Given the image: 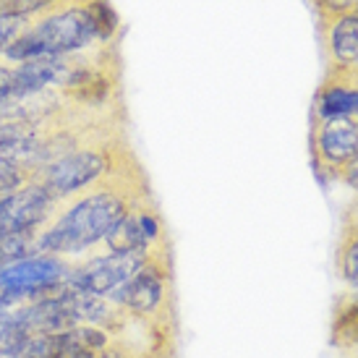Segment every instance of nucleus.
Returning a JSON list of instances; mask_svg holds the SVG:
<instances>
[{
    "mask_svg": "<svg viewBox=\"0 0 358 358\" xmlns=\"http://www.w3.org/2000/svg\"><path fill=\"white\" fill-rule=\"evenodd\" d=\"M311 159L322 178L329 176L338 180L340 173L358 159V115H314Z\"/></svg>",
    "mask_w": 358,
    "mask_h": 358,
    "instance_id": "obj_4",
    "label": "nucleus"
},
{
    "mask_svg": "<svg viewBox=\"0 0 358 358\" xmlns=\"http://www.w3.org/2000/svg\"><path fill=\"white\" fill-rule=\"evenodd\" d=\"M102 45L90 16L87 0H76L66 8H58L31 21L21 31L10 48L3 52V58L10 63H27L34 58H50V55H73Z\"/></svg>",
    "mask_w": 358,
    "mask_h": 358,
    "instance_id": "obj_2",
    "label": "nucleus"
},
{
    "mask_svg": "<svg viewBox=\"0 0 358 358\" xmlns=\"http://www.w3.org/2000/svg\"><path fill=\"white\" fill-rule=\"evenodd\" d=\"M136 358H152V356H136Z\"/></svg>",
    "mask_w": 358,
    "mask_h": 358,
    "instance_id": "obj_13",
    "label": "nucleus"
},
{
    "mask_svg": "<svg viewBox=\"0 0 358 358\" xmlns=\"http://www.w3.org/2000/svg\"><path fill=\"white\" fill-rule=\"evenodd\" d=\"M129 155L131 152L129 147H123V141L110 139L105 134V136L84 141L69 155L37 168L31 173V180L40 183L42 189L50 194V199L60 204V201L76 196L79 191L94 186L105 176H110Z\"/></svg>",
    "mask_w": 358,
    "mask_h": 358,
    "instance_id": "obj_3",
    "label": "nucleus"
},
{
    "mask_svg": "<svg viewBox=\"0 0 358 358\" xmlns=\"http://www.w3.org/2000/svg\"><path fill=\"white\" fill-rule=\"evenodd\" d=\"M165 225L157 209L150 207V199L136 204L126 217L113 228L108 238L102 241V249L108 254H136V251H150L165 241Z\"/></svg>",
    "mask_w": 358,
    "mask_h": 358,
    "instance_id": "obj_7",
    "label": "nucleus"
},
{
    "mask_svg": "<svg viewBox=\"0 0 358 358\" xmlns=\"http://www.w3.org/2000/svg\"><path fill=\"white\" fill-rule=\"evenodd\" d=\"M27 27H29V21H24V19H19V16H10V13H3V10H0V55L8 50L10 42L16 40Z\"/></svg>",
    "mask_w": 358,
    "mask_h": 358,
    "instance_id": "obj_12",
    "label": "nucleus"
},
{
    "mask_svg": "<svg viewBox=\"0 0 358 358\" xmlns=\"http://www.w3.org/2000/svg\"><path fill=\"white\" fill-rule=\"evenodd\" d=\"M332 345L343 350L358 348V290H348L335 301L332 311Z\"/></svg>",
    "mask_w": 358,
    "mask_h": 358,
    "instance_id": "obj_11",
    "label": "nucleus"
},
{
    "mask_svg": "<svg viewBox=\"0 0 358 358\" xmlns=\"http://www.w3.org/2000/svg\"><path fill=\"white\" fill-rule=\"evenodd\" d=\"M150 199V183L134 155L110 176L63 201V212L37 233V254L69 257L100 246L131 209Z\"/></svg>",
    "mask_w": 358,
    "mask_h": 358,
    "instance_id": "obj_1",
    "label": "nucleus"
},
{
    "mask_svg": "<svg viewBox=\"0 0 358 358\" xmlns=\"http://www.w3.org/2000/svg\"><path fill=\"white\" fill-rule=\"evenodd\" d=\"M150 251H136V254H97L81 264H71V272L66 282L73 293H92V296H105L110 299L115 290L129 282L139 267L147 262Z\"/></svg>",
    "mask_w": 358,
    "mask_h": 358,
    "instance_id": "obj_5",
    "label": "nucleus"
},
{
    "mask_svg": "<svg viewBox=\"0 0 358 358\" xmlns=\"http://www.w3.org/2000/svg\"><path fill=\"white\" fill-rule=\"evenodd\" d=\"M58 201L40 183L27 180L21 189L0 196V236L10 233H37L52 220Z\"/></svg>",
    "mask_w": 358,
    "mask_h": 358,
    "instance_id": "obj_6",
    "label": "nucleus"
},
{
    "mask_svg": "<svg viewBox=\"0 0 358 358\" xmlns=\"http://www.w3.org/2000/svg\"><path fill=\"white\" fill-rule=\"evenodd\" d=\"M335 264H338L343 280L353 290H358V212H353V209H348L343 217L338 249H335Z\"/></svg>",
    "mask_w": 358,
    "mask_h": 358,
    "instance_id": "obj_10",
    "label": "nucleus"
},
{
    "mask_svg": "<svg viewBox=\"0 0 358 358\" xmlns=\"http://www.w3.org/2000/svg\"><path fill=\"white\" fill-rule=\"evenodd\" d=\"M71 264L63 257L50 254H34V257L10 262L0 267V290H16V293H34L58 285L69 278Z\"/></svg>",
    "mask_w": 358,
    "mask_h": 358,
    "instance_id": "obj_8",
    "label": "nucleus"
},
{
    "mask_svg": "<svg viewBox=\"0 0 358 358\" xmlns=\"http://www.w3.org/2000/svg\"><path fill=\"white\" fill-rule=\"evenodd\" d=\"M327 66H356L358 63V8L338 19L319 24Z\"/></svg>",
    "mask_w": 358,
    "mask_h": 358,
    "instance_id": "obj_9",
    "label": "nucleus"
}]
</instances>
